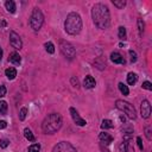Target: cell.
I'll return each mask as SVG.
<instances>
[{"instance_id":"obj_1","label":"cell","mask_w":152,"mask_h":152,"mask_svg":"<svg viewBox=\"0 0 152 152\" xmlns=\"http://www.w3.org/2000/svg\"><path fill=\"white\" fill-rule=\"evenodd\" d=\"M91 18H93L94 24L101 30L107 28L109 26V24H110L109 10L103 4H95L93 6V8H91Z\"/></svg>"},{"instance_id":"obj_2","label":"cell","mask_w":152,"mask_h":152,"mask_svg":"<svg viewBox=\"0 0 152 152\" xmlns=\"http://www.w3.org/2000/svg\"><path fill=\"white\" fill-rule=\"evenodd\" d=\"M62 124H63L62 116L58 113H51L48 116H45V119L43 120L42 129L45 134H52L62 127Z\"/></svg>"},{"instance_id":"obj_3","label":"cell","mask_w":152,"mask_h":152,"mask_svg":"<svg viewBox=\"0 0 152 152\" xmlns=\"http://www.w3.org/2000/svg\"><path fill=\"white\" fill-rule=\"evenodd\" d=\"M64 28H65V32L71 36L80 33V31L82 28V19H81L80 14L75 13V12L69 13L64 21Z\"/></svg>"},{"instance_id":"obj_4","label":"cell","mask_w":152,"mask_h":152,"mask_svg":"<svg viewBox=\"0 0 152 152\" xmlns=\"http://www.w3.org/2000/svg\"><path fill=\"white\" fill-rule=\"evenodd\" d=\"M44 23V15L39 8H33L31 17H30V26L33 31H39Z\"/></svg>"},{"instance_id":"obj_5","label":"cell","mask_w":152,"mask_h":152,"mask_svg":"<svg viewBox=\"0 0 152 152\" xmlns=\"http://www.w3.org/2000/svg\"><path fill=\"white\" fill-rule=\"evenodd\" d=\"M115 107H116L119 110L124 112L127 118H129V119H132V120H134V119L137 118L135 109H134L133 104H131L129 102L124 101V100H116V101H115Z\"/></svg>"},{"instance_id":"obj_6","label":"cell","mask_w":152,"mask_h":152,"mask_svg":"<svg viewBox=\"0 0 152 152\" xmlns=\"http://www.w3.org/2000/svg\"><path fill=\"white\" fill-rule=\"evenodd\" d=\"M59 50L62 52V55L68 58V59H74L75 56H76V50L75 48L69 43V42H65V40H61L59 42Z\"/></svg>"},{"instance_id":"obj_7","label":"cell","mask_w":152,"mask_h":152,"mask_svg":"<svg viewBox=\"0 0 152 152\" xmlns=\"http://www.w3.org/2000/svg\"><path fill=\"white\" fill-rule=\"evenodd\" d=\"M52 152H77L76 148L68 141H59L57 142L53 148H52Z\"/></svg>"},{"instance_id":"obj_8","label":"cell","mask_w":152,"mask_h":152,"mask_svg":"<svg viewBox=\"0 0 152 152\" xmlns=\"http://www.w3.org/2000/svg\"><path fill=\"white\" fill-rule=\"evenodd\" d=\"M10 43H11V45H12L14 49H17V50H20L21 46H23V42H21L19 34H18L17 32H14V31H11V32H10Z\"/></svg>"},{"instance_id":"obj_9","label":"cell","mask_w":152,"mask_h":152,"mask_svg":"<svg viewBox=\"0 0 152 152\" xmlns=\"http://www.w3.org/2000/svg\"><path fill=\"white\" fill-rule=\"evenodd\" d=\"M69 110H70V114H71V118H72L74 122H75L77 126H86V125H87V121L80 116L78 112H77V110H76L74 107H71Z\"/></svg>"},{"instance_id":"obj_10","label":"cell","mask_w":152,"mask_h":152,"mask_svg":"<svg viewBox=\"0 0 152 152\" xmlns=\"http://www.w3.org/2000/svg\"><path fill=\"white\" fill-rule=\"evenodd\" d=\"M140 113H141V116L144 119L150 118V114H151V104H150V102L147 100H142L141 106H140Z\"/></svg>"},{"instance_id":"obj_11","label":"cell","mask_w":152,"mask_h":152,"mask_svg":"<svg viewBox=\"0 0 152 152\" xmlns=\"http://www.w3.org/2000/svg\"><path fill=\"white\" fill-rule=\"evenodd\" d=\"M99 139H100V141H101L102 144H104L106 146H107V145H109V144L113 141V137H112L109 133H106V132L100 133Z\"/></svg>"},{"instance_id":"obj_12","label":"cell","mask_w":152,"mask_h":152,"mask_svg":"<svg viewBox=\"0 0 152 152\" xmlns=\"http://www.w3.org/2000/svg\"><path fill=\"white\" fill-rule=\"evenodd\" d=\"M110 59H112V62L115 63V64H124V63H125L124 57H122L119 52H112V53H110Z\"/></svg>"},{"instance_id":"obj_13","label":"cell","mask_w":152,"mask_h":152,"mask_svg":"<svg viewBox=\"0 0 152 152\" xmlns=\"http://www.w3.org/2000/svg\"><path fill=\"white\" fill-rule=\"evenodd\" d=\"M95 84H96V82H95V78H94L93 76H90V75L86 76V78H84V81H83V86H84L86 88L91 89V88L95 87Z\"/></svg>"},{"instance_id":"obj_14","label":"cell","mask_w":152,"mask_h":152,"mask_svg":"<svg viewBox=\"0 0 152 152\" xmlns=\"http://www.w3.org/2000/svg\"><path fill=\"white\" fill-rule=\"evenodd\" d=\"M8 61H10L11 63L15 64V65H19L20 62H21V57L19 56V53H17V52H12V53H10V58H8Z\"/></svg>"},{"instance_id":"obj_15","label":"cell","mask_w":152,"mask_h":152,"mask_svg":"<svg viewBox=\"0 0 152 152\" xmlns=\"http://www.w3.org/2000/svg\"><path fill=\"white\" fill-rule=\"evenodd\" d=\"M5 75H6V77L8 80H14L15 76H17V70L14 68H7L5 70Z\"/></svg>"},{"instance_id":"obj_16","label":"cell","mask_w":152,"mask_h":152,"mask_svg":"<svg viewBox=\"0 0 152 152\" xmlns=\"http://www.w3.org/2000/svg\"><path fill=\"white\" fill-rule=\"evenodd\" d=\"M5 6H6V10L10 12V13H14L15 12V2L12 1V0H7L5 2Z\"/></svg>"},{"instance_id":"obj_17","label":"cell","mask_w":152,"mask_h":152,"mask_svg":"<svg viewBox=\"0 0 152 152\" xmlns=\"http://www.w3.org/2000/svg\"><path fill=\"white\" fill-rule=\"evenodd\" d=\"M137 80H138L137 74H134V72H128V75H127V83H128V84H131V86L135 84Z\"/></svg>"},{"instance_id":"obj_18","label":"cell","mask_w":152,"mask_h":152,"mask_svg":"<svg viewBox=\"0 0 152 152\" xmlns=\"http://www.w3.org/2000/svg\"><path fill=\"white\" fill-rule=\"evenodd\" d=\"M119 148H120V151H121V152H129V141H128V139H127V138H126V139L120 144Z\"/></svg>"},{"instance_id":"obj_19","label":"cell","mask_w":152,"mask_h":152,"mask_svg":"<svg viewBox=\"0 0 152 152\" xmlns=\"http://www.w3.org/2000/svg\"><path fill=\"white\" fill-rule=\"evenodd\" d=\"M114 127V124H113V121L112 120H109V119H104V120H102V124H101V128H113Z\"/></svg>"},{"instance_id":"obj_20","label":"cell","mask_w":152,"mask_h":152,"mask_svg":"<svg viewBox=\"0 0 152 152\" xmlns=\"http://www.w3.org/2000/svg\"><path fill=\"white\" fill-rule=\"evenodd\" d=\"M24 135H25V138H26L28 141H34V135L32 134V132H31L30 128H25V129H24Z\"/></svg>"},{"instance_id":"obj_21","label":"cell","mask_w":152,"mask_h":152,"mask_svg":"<svg viewBox=\"0 0 152 152\" xmlns=\"http://www.w3.org/2000/svg\"><path fill=\"white\" fill-rule=\"evenodd\" d=\"M119 90H120V91H121V94H124V95H128V94H129L128 87H127V86H125L122 82H120V83H119Z\"/></svg>"},{"instance_id":"obj_22","label":"cell","mask_w":152,"mask_h":152,"mask_svg":"<svg viewBox=\"0 0 152 152\" xmlns=\"http://www.w3.org/2000/svg\"><path fill=\"white\" fill-rule=\"evenodd\" d=\"M45 50H46V52H49V53H53L55 52V45L51 43V42H48V43H45Z\"/></svg>"},{"instance_id":"obj_23","label":"cell","mask_w":152,"mask_h":152,"mask_svg":"<svg viewBox=\"0 0 152 152\" xmlns=\"http://www.w3.org/2000/svg\"><path fill=\"white\" fill-rule=\"evenodd\" d=\"M7 102L6 101H0V114H6L7 113Z\"/></svg>"},{"instance_id":"obj_24","label":"cell","mask_w":152,"mask_h":152,"mask_svg":"<svg viewBox=\"0 0 152 152\" xmlns=\"http://www.w3.org/2000/svg\"><path fill=\"white\" fill-rule=\"evenodd\" d=\"M113 5L118 8H124V6L126 5L125 0H113Z\"/></svg>"},{"instance_id":"obj_25","label":"cell","mask_w":152,"mask_h":152,"mask_svg":"<svg viewBox=\"0 0 152 152\" xmlns=\"http://www.w3.org/2000/svg\"><path fill=\"white\" fill-rule=\"evenodd\" d=\"M119 38L120 39H126V28L124 26L119 27Z\"/></svg>"},{"instance_id":"obj_26","label":"cell","mask_w":152,"mask_h":152,"mask_svg":"<svg viewBox=\"0 0 152 152\" xmlns=\"http://www.w3.org/2000/svg\"><path fill=\"white\" fill-rule=\"evenodd\" d=\"M40 150V145L39 144H33L28 147V152H39Z\"/></svg>"},{"instance_id":"obj_27","label":"cell","mask_w":152,"mask_h":152,"mask_svg":"<svg viewBox=\"0 0 152 152\" xmlns=\"http://www.w3.org/2000/svg\"><path fill=\"white\" fill-rule=\"evenodd\" d=\"M26 114H27V109H26V108H21L20 112H19V119H20L21 121H24L25 118H26Z\"/></svg>"},{"instance_id":"obj_28","label":"cell","mask_w":152,"mask_h":152,"mask_svg":"<svg viewBox=\"0 0 152 152\" xmlns=\"http://www.w3.org/2000/svg\"><path fill=\"white\" fill-rule=\"evenodd\" d=\"M138 30H139V34L141 36L144 32V21L141 19H138Z\"/></svg>"},{"instance_id":"obj_29","label":"cell","mask_w":152,"mask_h":152,"mask_svg":"<svg viewBox=\"0 0 152 152\" xmlns=\"http://www.w3.org/2000/svg\"><path fill=\"white\" fill-rule=\"evenodd\" d=\"M8 145H10V140H7V139H1L0 140V147L1 148H6Z\"/></svg>"},{"instance_id":"obj_30","label":"cell","mask_w":152,"mask_h":152,"mask_svg":"<svg viewBox=\"0 0 152 152\" xmlns=\"http://www.w3.org/2000/svg\"><path fill=\"white\" fill-rule=\"evenodd\" d=\"M145 134H146L147 140H151V139H152V135H151V127H150V126L145 127Z\"/></svg>"},{"instance_id":"obj_31","label":"cell","mask_w":152,"mask_h":152,"mask_svg":"<svg viewBox=\"0 0 152 152\" xmlns=\"http://www.w3.org/2000/svg\"><path fill=\"white\" fill-rule=\"evenodd\" d=\"M128 52H129V55H131V62H132V63H134V62L137 61V53H135V51L129 50Z\"/></svg>"},{"instance_id":"obj_32","label":"cell","mask_w":152,"mask_h":152,"mask_svg":"<svg viewBox=\"0 0 152 152\" xmlns=\"http://www.w3.org/2000/svg\"><path fill=\"white\" fill-rule=\"evenodd\" d=\"M142 88H144V89H147V90H152V84H151V82L145 81V82L142 83Z\"/></svg>"},{"instance_id":"obj_33","label":"cell","mask_w":152,"mask_h":152,"mask_svg":"<svg viewBox=\"0 0 152 152\" xmlns=\"http://www.w3.org/2000/svg\"><path fill=\"white\" fill-rule=\"evenodd\" d=\"M5 95H6V87L0 86V97H4Z\"/></svg>"},{"instance_id":"obj_34","label":"cell","mask_w":152,"mask_h":152,"mask_svg":"<svg viewBox=\"0 0 152 152\" xmlns=\"http://www.w3.org/2000/svg\"><path fill=\"white\" fill-rule=\"evenodd\" d=\"M71 83H72V86H74L75 88H78V81H77V78L71 77Z\"/></svg>"},{"instance_id":"obj_35","label":"cell","mask_w":152,"mask_h":152,"mask_svg":"<svg viewBox=\"0 0 152 152\" xmlns=\"http://www.w3.org/2000/svg\"><path fill=\"white\" fill-rule=\"evenodd\" d=\"M137 142H138L139 148H140V150H142V148H144V146H142V141H141V138H140V137H138V138H137Z\"/></svg>"},{"instance_id":"obj_36","label":"cell","mask_w":152,"mask_h":152,"mask_svg":"<svg viewBox=\"0 0 152 152\" xmlns=\"http://www.w3.org/2000/svg\"><path fill=\"white\" fill-rule=\"evenodd\" d=\"M6 126H7L6 121H5V120H0V129H4Z\"/></svg>"},{"instance_id":"obj_37","label":"cell","mask_w":152,"mask_h":152,"mask_svg":"<svg viewBox=\"0 0 152 152\" xmlns=\"http://www.w3.org/2000/svg\"><path fill=\"white\" fill-rule=\"evenodd\" d=\"M6 25H7V23L4 19H0V27H5Z\"/></svg>"},{"instance_id":"obj_38","label":"cell","mask_w":152,"mask_h":152,"mask_svg":"<svg viewBox=\"0 0 152 152\" xmlns=\"http://www.w3.org/2000/svg\"><path fill=\"white\" fill-rule=\"evenodd\" d=\"M1 58H2V49L0 48V59H1Z\"/></svg>"}]
</instances>
